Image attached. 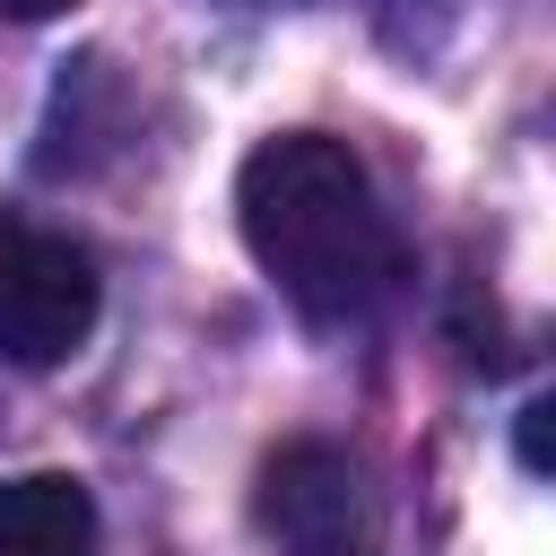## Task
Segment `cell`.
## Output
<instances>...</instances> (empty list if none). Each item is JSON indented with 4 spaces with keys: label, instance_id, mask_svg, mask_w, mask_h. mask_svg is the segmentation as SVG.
<instances>
[{
    "label": "cell",
    "instance_id": "obj_1",
    "mask_svg": "<svg viewBox=\"0 0 556 556\" xmlns=\"http://www.w3.org/2000/svg\"><path fill=\"white\" fill-rule=\"evenodd\" d=\"M235 226L261 278L321 330L365 321L400 287V226L365 156L330 130H278L235 174Z\"/></svg>",
    "mask_w": 556,
    "mask_h": 556
},
{
    "label": "cell",
    "instance_id": "obj_4",
    "mask_svg": "<svg viewBox=\"0 0 556 556\" xmlns=\"http://www.w3.org/2000/svg\"><path fill=\"white\" fill-rule=\"evenodd\" d=\"M0 556H96V495L70 469L0 478Z\"/></svg>",
    "mask_w": 556,
    "mask_h": 556
},
{
    "label": "cell",
    "instance_id": "obj_2",
    "mask_svg": "<svg viewBox=\"0 0 556 556\" xmlns=\"http://www.w3.org/2000/svg\"><path fill=\"white\" fill-rule=\"evenodd\" d=\"M252 521L278 556H382V504L365 486V460L339 443H278L252 478Z\"/></svg>",
    "mask_w": 556,
    "mask_h": 556
},
{
    "label": "cell",
    "instance_id": "obj_5",
    "mask_svg": "<svg viewBox=\"0 0 556 556\" xmlns=\"http://www.w3.org/2000/svg\"><path fill=\"white\" fill-rule=\"evenodd\" d=\"M547 417H556V400L521 408V469H547Z\"/></svg>",
    "mask_w": 556,
    "mask_h": 556
},
{
    "label": "cell",
    "instance_id": "obj_3",
    "mask_svg": "<svg viewBox=\"0 0 556 556\" xmlns=\"http://www.w3.org/2000/svg\"><path fill=\"white\" fill-rule=\"evenodd\" d=\"M96 261L87 243L35 226V217H0V365H70L96 330Z\"/></svg>",
    "mask_w": 556,
    "mask_h": 556
},
{
    "label": "cell",
    "instance_id": "obj_6",
    "mask_svg": "<svg viewBox=\"0 0 556 556\" xmlns=\"http://www.w3.org/2000/svg\"><path fill=\"white\" fill-rule=\"evenodd\" d=\"M70 0H0V17H61Z\"/></svg>",
    "mask_w": 556,
    "mask_h": 556
}]
</instances>
